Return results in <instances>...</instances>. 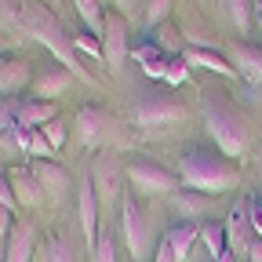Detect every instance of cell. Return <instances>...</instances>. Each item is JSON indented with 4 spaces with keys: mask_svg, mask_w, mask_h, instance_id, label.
Instances as JSON below:
<instances>
[{
    "mask_svg": "<svg viewBox=\"0 0 262 262\" xmlns=\"http://www.w3.org/2000/svg\"><path fill=\"white\" fill-rule=\"evenodd\" d=\"M179 179H182L186 189L211 196V193H229V189L241 182V171H237V164L229 160L226 153L193 146L179 160Z\"/></svg>",
    "mask_w": 262,
    "mask_h": 262,
    "instance_id": "6da1fadb",
    "label": "cell"
},
{
    "mask_svg": "<svg viewBox=\"0 0 262 262\" xmlns=\"http://www.w3.org/2000/svg\"><path fill=\"white\" fill-rule=\"evenodd\" d=\"M204 127H208V135L215 139V146L229 157V160H237L248 153L251 146V131H248V120L244 113L229 102L226 95H204Z\"/></svg>",
    "mask_w": 262,
    "mask_h": 262,
    "instance_id": "7a4b0ae2",
    "label": "cell"
},
{
    "mask_svg": "<svg viewBox=\"0 0 262 262\" xmlns=\"http://www.w3.org/2000/svg\"><path fill=\"white\" fill-rule=\"evenodd\" d=\"M22 33H29V37L40 40L48 51H55V58H58L62 66H70V73L84 77L80 62H77V55H73V40L62 33L58 18H55L44 4H26V11H22Z\"/></svg>",
    "mask_w": 262,
    "mask_h": 262,
    "instance_id": "3957f363",
    "label": "cell"
},
{
    "mask_svg": "<svg viewBox=\"0 0 262 262\" xmlns=\"http://www.w3.org/2000/svg\"><path fill=\"white\" fill-rule=\"evenodd\" d=\"M120 229H124V241H127V251L135 262H153V251H157V229H153V219L146 215L142 201L135 193H127L120 201Z\"/></svg>",
    "mask_w": 262,
    "mask_h": 262,
    "instance_id": "277c9868",
    "label": "cell"
},
{
    "mask_svg": "<svg viewBox=\"0 0 262 262\" xmlns=\"http://www.w3.org/2000/svg\"><path fill=\"white\" fill-rule=\"evenodd\" d=\"M124 171H127V182L135 186V196H171L179 193V182H182L175 171H168L164 164L149 157H131Z\"/></svg>",
    "mask_w": 262,
    "mask_h": 262,
    "instance_id": "5b68a950",
    "label": "cell"
},
{
    "mask_svg": "<svg viewBox=\"0 0 262 262\" xmlns=\"http://www.w3.org/2000/svg\"><path fill=\"white\" fill-rule=\"evenodd\" d=\"M131 120H135L139 127H168V124H179L186 120V106L175 102L171 95H139L135 102H131Z\"/></svg>",
    "mask_w": 262,
    "mask_h": 262,
    "instance_id": "8992f818",
    "label": "cell"
},
{
    "mask_svg": "<svg viewBox=\"0 0 262 262\" xmlns=\"http://www.w3.org/2000/svg\"><path fill=\"white\" fill-rule=\"evenodd\" d=\"M124 179H127V171H124V164H120L113 153H98V157H95V164H91V186H95L98 204L110 208V204L117 201Z\"/></svg>",
    "mask_w": 262,
    "mask_h": 262,
    "instance_id": "52a82bcc",
    "label": "cell"
},
{
    "mask_svg": "<svg viewBox=\"0 0 262 262\" xmlns=\"http://www.w3.org/2000/svg\"><path fill=\"white\" fill-rule=\"evenodd\" d=\"M102 55H106V70L113 77L124 73V66H127V22L120 15H106V29H102Z\"/></svg>",
    "mask_w": 262,
    "mask_h": 262,
    "instance_id": "ba28073f",
    "label": "cell"
},
{
    "mask_svg": "<svg viewBox=\"0 0 262 262\" xmlns=\"http://www.w3.org/2000/svg\"><path fill=\"white\" fill-rule=\"evenodd\" d=\"M33 255H37V229L29 222L11 226V233L4 241V262H33Z\"/></svg>",
    "mask_w": 262,
    "mask_h": 262,
    "instance_id": "9c48e42d",
    "label": "cell"
},
{
    "mask_svg": "<svg viewBox=\"0 0 262 262\" xmlns=\"http://www.w3.org/2000/svg\"><path fill=\"white\" fill-rule=\"evenodd\" d=\"M77 211H80V229H84V241L95 248L98 244V196H95V186H91V179L80 186V193H77Z\"/></svg>",
    "mask_w": 262,
    "mask_h": 262,
    "instance_id": "30bf717a",
    "label": "cell"
},
{
    "mask_svg": "<svg viewBox=\"0 0 262 262\" xmlns=\"http://www.w3.org/2000/svg\"><path fill=\"white\" fill-rule=\"evenodd\" d=\"M29 80H33V73L22 58H0V95L15 98L18 91L29 88Z\"/></svg>",
    "mask_w": 262,
    "mask_h": 262,
    "instance_id": "8fae6325",
    "label": "cell"
},
{
    "mask_svg": "<svg viewBox=\"0 0 262 262\" xmlns=\"http://www.w3.org/2000/svg\"><path fill=\"white\" fill-rule=\"evenodd\" d=\"M62 91H70V70H58V66H44L33 80V95L40 98V102H51L58 98Z\"/></svg>",
    "mask_w": 262,
    "mask_h": 262,
    "instance_id": "7c38bea8",
    "label": "cell"
},
{
    "mask_svg": "<svg viewBox=\"0 0 262 262\" xmlns=\"http://www.w3.org/2000/svg\"><path fill=\"white\" fill-rule=\"evenodd\" d=\"M37 262H84L73 237H66V233H51L40 248H37Z\"/></svg>",
    "mask_w": 262,
    "mask_h": 262,
    "instance_id": "4fadbf2b",
    "label": "cell"
},
{
    "mask_svg": "<svg viewBox=\"0 0 262 262\" xmlns=\"http://www.w3.org/2000/svg\"><path fill=\"white\" fill-rule=\"evenodd\" d=\"M229 66L237 73H244L248 80H262V48H251V44H237L229 48Z\"/></svg>",
    "mask_w": 262,
    "mask_h": 262,
    "instance_id": "5bb4252c",
    "label": "cell"
},
{
    "mask_svg": "<svg viewBox=\"0 0 262 262\" xmlns=\"http://www.w3.org/2000/svg\"><path fill=\"white\" fill-rule=\"evenodd\" d=\"M168 204H171V211L182 215L186 222L208 215V208H211L208 196H204V193H193V189H179V193H171V196H168Z\"/></svg>",
    "mask_w": 262,
    "mask_h": 262,
    "instance_id": "9a60e30c",
    "label": "cell"
},
{
    "mask_svg": "<svg viewBox=\"0 0 262 262\" xmlns=\"http://www.w3.org/2000/svg\"><path fill=\"white\" fill-rule=\"evenodd\" d=\"M55 120V106L51 102H40V98H22L18 102V124L37 131L40 124H51Z\"/></svg>",
    "mask_w": 262,
    "mask_h": 262,
    "instance_id": "2e32d148",
    "label": "cell"
},
{
    "mask_svg": "<svg viewBox=\"0 0 262 262\" xmlns=\"http://www.w3.org/2000/svg\"><path fill=\"white\" fill-rule=\"evenodd\" d=\"M33 179H37L40 182V189L44 193H51V196H58L62 189H66V171L58 168V164L55 160H33Z\"/></svg>",
    "mask_w": 262,
    "mask_h": 262,
    "instance_id": "e0dca14e",
    "label": "cell"
},
{
    "mask_svg": "<svg viewBox=\"0 0 262 262\" xmlns=\"http://www.w3.org/2000/svg\"><path fill=\"white\" fill-rule=\"evenodd\" d=\"M11 189H15L18 208H37V204L44 201V189H40L37 179H33V171H18V175L11 179Z\"/></svg>",
    "mask_w": 262,
    "mask_h": 262,
    "instance_id": "ac0fdd59",
    "label": "cell"
},
{
    "mask_svg": "<svg viewBox=\"0 0 262 262\" xmlns=\"http://www.w3.org/2000/svg\"><path fill=\"white\" fill-rule=\"evenodd\" d=\"M196 237H201V229L189 226V222L171 226L168 233H164V241L171 244V251H175V258H179V262H186V255H189V248H193V241H196Z\"/></svg>",
    "mask_w": 262,
    "mask_h": 262,
    "instance_id": "d6986e66",
    "label": "cell"
},
{
    "mask_svg": "<svg viewBox=\"0 0 262 262\" xmlns=\"http://www.w3.org/2000/svg\"><path fill=\"white\" fill-rule=\"evenodd\" d=\"M182 58H186L189 66H204V70H211V73H226V77H233V73H237L233 66H229L226 55H211V51H201V48L182 51Z\"/></svg>",
    "mask_w": 262,
    "mask_h": 262,
    "instance_id": "ffe728a7",
    "label": "cell"
},
{
    "mask_svg": "<svg viewBox=\"0 0 262 262\" xmlns=\"http://www.w3.org/2000/svg\"><path fill=\"white\" fill-rule=\"evenodd\" d=\"M77 127H80V142L84 146H95L98 135H102V127H106V117L98 113V110H91V106H84L77 113Z\"/></svg>",
    "mask_w": 262,
    "mask_h": 262,
    "instance_id": "44dd1931",
    "label": "cell"
},
{
    "mask_svg": "<svg viewBox=\"0 0 262 262\" xmlns=\"http://www.w3.org/2000/svg\"><path fill=\"white\" fill-rule=\"evenodd\" d=\"M219 4H222L226 18L233 22L241 33H248V29H251V18H255V0H219Z\"/></svg>",
    "mask_w": 262,
    "mask_h": 262,
    "instance_id": "7402d4cb",
    "label": "cell"
},
{
    "mask_svg": "<svg viewBox=\"0 0 262 262\" xmlns=\"http://www.w3.org/2000/svg\"><path fill=\"white\" fill-rule=\"evenodd\" d=\"M73 8H77L80 22H84L91 33H98V37H102V29H106V11H102V0H73Z\"/></svg>",
    "mask_w": 262,
    "mask_h": 262,
    "instance_id": "603a6c76",
    "label": "cell"
},
{
    "mask_svg": "<svg viewBox=\"0 0 262 262\" xmlns=\"http://www.w3.org/2000/svg\"><path fill=\"white\" fill-rule=\"evenodd\" d=\"M201 241L208 244V251H211L215 262L229 251V244H226V226H222V222H204V226H201Z\"/></svg>",
    "mask_w": 262,
    "mask_h": 262,
    "instance_id": "cb8c5ba5",
    "label": "cell"
},
{
    "mask_svg": "<svg viewBox=\"0 0 262 262\" xmlns=\"http://www.w3.org/2000/svg\"><path fill=\"white\" fill-rule=\"evenodd\" d=\"M22 0H0V26L4 29H22Z\"/></svg>",
    "mask_w": 262,
    "mask_h": 262,
    "instance_id": "d4e9b609",
    "label": "cell"
},
{
    "mask_svg": "<svg viewBox=\"0 0 262 262\" xmlns=\"http://www.w3.org/2000/svg\"><path fill=\"white\" fill-rule=\"evenodd\" d=\"M171 15V0H146L142 4V18L146 26H164V18Z\"/></svg>",
    "mask_w": 262,
    "mask_h": 262,
    "instance_id": "484cf974",
    "label": "cell"
},
{
    "mask_svg": "<svg viewBox=\"0 0 262 262\" xmlns=\"http://www.w3.org/2000/svg\"><path fill=\"white\" fill-rule=\"evenodd\" d=\"M15 124H18V98H0V135H8Z\"/></svg>",
    "mask_w": 262,
    "mask_h": 262,
    "instance_id": "4316f807",
    "label": "cell"
},
{
    "mask_svg": "<svg viewBox=\"0 0 262 262\" xmlns=\"http://www.w3.org/2000/svg\"><path fill=\"white\" fill-rule=\"evenodd\" d=\"M91 262H117V248L110 237H98V244L91 248Z\"/></svg>",
    "mask_w": 262,
    "mask_h": 262,
    "instance_id": "83f0119b",
    "label": "cell"
},
{
    "mask_svg": "<svg viewBox=\"0 0 262 262\" xmlns=\"http://www.w3.org/2000/svg\"><path fill=\"white\" fill-rule=\"evenodd\" d=\"M40 131H44V139H48V142L55 146V153H58L62 142H66V124H62V120H51V124H44Z\"/></svg>",
    "mask_w": 262,
    "mask_h": 262,
    "instance_id": "f1b7e54d",
    "label": "cell"
},
{
    "mask_svg": "<svg viewBox=\"0 0 262 262\" xmlns=\"http://www.w3.org/2000/svg\"><path fill=\"white\" fill-rule=\"evenodd\" d=\"M29 153H37V160H40V157H55V146L40 135V131H33V139H29Z\"/></svg>",
    "mask_w": 262,
    "mask_h": 262,
    "instance_id": "f546056e",
    "label": "cell"
},
{
    "mask_svg": "<svg viewBox=\"0 0 262 262\" xmlns=\"http://www.w3.org/2000/svg\"><path fill=\"white\" fill-rule=\"evenodd\" d=\"M73 51H84V55H91V58H98V62H106L102 48L91 44V37H73Z\"/></svg>",
    "mask_w": 262,
    "mask_h": 262,
    "instance_id": "4dcf8cb0",
    "label": "cell"
},
{
    "mask_svg": "<svg viewBox=\"0 0 262 262\" xmlns=\"http://www.w3.org/2000/svg\"><path fill=\"white\" fill-rule=\"evenodd\" d=\"M0 208H8V211H15V208H18L15 189H11V179H4V175H0Z\"/></svg>",
    "mask_w": 262,
    "mask_h": 262,
    "instance_id": "1f68e13d",
    "label": "cell"
},
{
    "mask_svg": "<svg viewBox=\"0 0 262 262\" xmlns=\"http://www.w3.org/2000/svg\"><path fill=\"white\" fill-rule=\"evenodd\" d=\"M248 219H251V229L262 237V201H251L248 204Z\"/></svg>",
    "mask_w": 262,
    "mask_h": 262,
    "instance_id": "d6a6232c",
    "label": "cell"
},
{
    "mask_svg": "<svg viewBox=\"0 0 262 262\" xmlns=\"http://www.w3.org/2000/svg\"><path fill=\"white\" fill-rule=\"evenodd\" d=\"M153 262H179L175 258V251H171V244L160 237V244H157V251H153Z\"/></svg>",
    "mask_w": 262,
    "mask_h": 262,
    "instance_id": "836d02e7",
    "label": "cell"
},
{
    "mask_svg": "<svg viewBox=\"0 0 262 262\" xmlns=\"http://www.w3.org/2000/svg\"><path fill=\"white\" fill-rule=\"evenodd\" d=\"M248 262H262V237H255L248 244Z\"/></svg>",
    "mask_w": 262,
    "mask_h": 262,
    "instance_id": "e575fe53",
    "label": "cell"
},
{
    "mask_svg": "<svg viewBox=\"0 0 262 262\" xmlns=\"http://www.w3.org/2000/svg\"><path fill=\"white\" fill-rule=\"evenodd\" d=\"M8 233H11V215H8V208H0V237L8 241Z\"/></svg>",
    "mask_w": 262,
    "mask_h": 262,
    "instance_id": "d590c367",
    "label": "cell"
},
{
    "mask_svg": "<svg viewBox=\"0 0 262 262\" xmlns=\"http://www.w3.org/2000/svg\"><path fill=\"white\" fill-rule=\"evenodd\" d=\"M113 4H117L120 11H135V4H139V0H113Z\"/></svg>",
    "mask_w": 262,
    "mask_h": 262,
    "instance_id": "8d00e7d4",
    "label": "cell"
},
{
    "mask_svg": "<svg viewBox=\"0 0 262 262\" xmlns=\"http://www.w3.org/2000/svg\"><path fill=\"white\" fill-rule=\"evenodd\" d=\"M219 262H237V255H233V251H226V255H222Z\"/></svg>",
    "mask_w": 262,
    "mask_h": 262,
    "instance_id": "74e56055",
    "label": "cell"
},
{
    "mask_svg": "<svg viewBox=\"0 0 262 262\" xmlns=\"http://www.w3.org/2000/svg\"><path fill=\"white\" fill-rule=\"evenodd\" d=\"M255 15H262V0H255Z\"/></svg>",
    "mask_w": 262,
    "mask_h": 262,
    "instance_id": "f35d334b",
    "label": "cell"
},
{
    "mask_svg": "<svg viewBox=\"0 0 262 262\" xmlns=\"http://www.w3.org/2000/svg\"><path fill=\"white\" fill-rule=\"evenodd\" d=\"M258 29H262V15H258Z\"/></svg>",
    "mask_w": 262,
    "mask_h": 262,
    "instance_id": "ab89813d",
    "label": "cell"
},
{
    "mask_svg": "<svg viewBox=\"0 0 262 262\" xmlns=\"http://www.w3.org/2000/svg\"><path fill=\"white\" fill-rule=\"evenodd\" d=\"M204 4H215V0H204Z\"/></svg>",
    "mask_w": 262,
    "mask_h": 262,
    "instance_id": "60d3db41",
    "label": "cell"
},
{
    "mask_svg": "<svg viewBox=\"0 0 262 262\" xmlns=\"http://www.w3.org/2000/svg\"><path fill=\"white\" fill-rule=\"evenodd\" d=\"M0 262H4V258H0Z\"/></svg>",
    "mask_w": 262,
    "mask_h": 262,
    "instance_id": "b9f144b4",
    "label": "cell"
}]
</instances>
